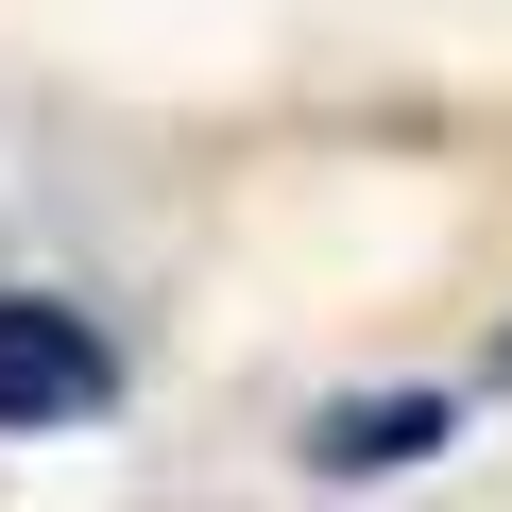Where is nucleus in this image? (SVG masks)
Returning a JSON list of instances; mask_svg holds the SVG:
<instances>
[{
	"label": "nucleus",
	"instance_id": "obj_1",
	"mask_svg": "<svg viewBox=\"0 0 512 512\" xmlns=\"http://www.w3.org/2000/svg\"><path fill=\"white\" fill-rule=\"evenodd\" d=\"M137 376H120V325L69 308V291H0V444H69L103 427Z\"/></svg>",
	"mask_w": 512,
	"mask_h": 512
},
{
	"label": "nucleus",
	"instance_id": "obj_2",
	"mask_svg": "<svg viewBox=\"0 0 512 512\" xmlns=\"http://www.w3.org/2000/svg\"><path fill=\"white\" fill-rule=\"evenodd\" d=\"M461 427V393H325L308 410V478H410Z\"/></svg>",
	"mask_w": 512,
	"mask_h": 512
},
{
	"label": "nucleus",
	"instance_id": "obj_3",
	"mask_svg": "<svg viewBox=\"0 0 512 512\" xmlns=\"http://www.w3.org/2000/svg\"><path fill=\"white\" fill-rule=\"evenodd\" d=\"M495 393H512V325H495Z\"/></svg>",
	"mask_w": 512,
	"mask_h": 512
}]
</instances>
